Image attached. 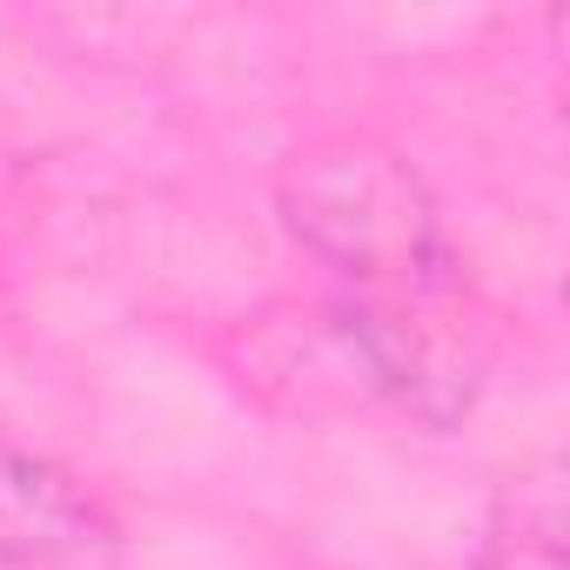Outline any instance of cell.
I'll list each match as a JSON object with an SVG mask.
<instances>
[{
	"mask_svg": "<svg viewBox=\"0 0 570 570\" xmlns=\"http://www.w3.org/2000/svg\"><path fill=\"white\" fill-rule=\"evenodd\" d=\"M282 215L336 275L343 330L370 376L430 423L463 416L490 350L463 255L416 168L363 135L316 141L282 175Z\"/></svg>",
	"mask_w": 570,
	"mask_h": 570,
	"instance_id": "cell-1",
	"label": "cell"
},
{
	"mask_svg": "<svg viewBox=\"0 0 570 570\" xmlns=\"http://www.w3.org/2000/svg\"><path fill=\"white\" fill-rule=\"evenodd\" d=\"M115 543V517L55 463L0 443V557L61 563Z\"/></svg>",
	"mask_w": 570,
	"mask_h": 570,
	"instance_id": "cell-2",
	"label": "cell"
},
{
	"mask_svg": "<svg viewBox=\"0 0 570 570\" xmlns=\"http://www.w3.org/2000/svg\"><path fill=\"white\" fill-rule=\"evenodd\" d=\"M476 570H563V537H557V510L550 503H517L490 523Z\"/></svg>",
	"mask_w": 570,
	"mask_h": 570,
	"instance_id": "cell-3",
	"label": "cell"
}]
</instances>
